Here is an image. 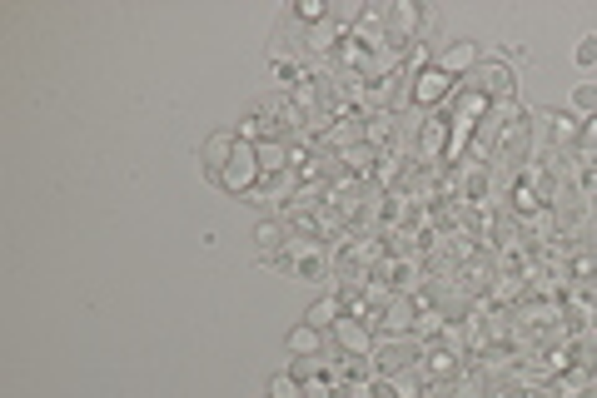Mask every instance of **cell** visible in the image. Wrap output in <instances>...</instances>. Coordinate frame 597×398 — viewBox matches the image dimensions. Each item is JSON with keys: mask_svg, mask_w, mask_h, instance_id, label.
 Masks as SVG:
<instances>
[{"mask_svg": "<svg viewBox=\"0 0 597 398\" xmlns=\"http://www.w3.org/2000/svg\"><path fill=\"white\" fill-rule=\"evenodd\" d=\"M254 175H259L254 144H234V150H229V164H224V175H219V184H224V190H249Z\"/></svg>", "mask_w": 597, "mask_h": 398, "instance_id": "6da1fadb", "label": "cell"}, {"mask_svg": "<svg viewBox=\"0 0 597 398\" xmlns=\"http://www.w3.org/2000/svg\"><path fill=\"white\" fill-rule=\"evenodd\" d=\"M373 359H378V368H409L413 364V344H378Z\"/></svg>", "mask_w": 597, "mask_h": 398, "instance_id": "7a4b0ae2", "label": "cell"}, {"mask_svg": "<svg viewBox=\"0 0 597 398\" xmlns=\"http://www.w3.org/2000/svg\"><path fill=\"white\" fill-rule=\"evenodd\" d=\"M334 313H338V299H324V304H314V309H309V324H314V329H324V324H334Z\"/></svg>", "mask_w": 597, "mask_h": 398, "instance_id": "3957f363", "label": "cell"}, {"mask_svg": "<svg viewBox=\"0 0 597 398\" xmlns=\"http://www.w3.org/2000/svg\"><path fill=\"white\" fill-rule=\"evenodd\" d=\"M468 60H473V45H458V50H448V55H443V65H438V70H443V75H448V70H463Z\"/></svg>", "mask_w": 597, "mask_h": 398, "instance_id": "277c9868", "label": "cell"}, {"mask_svg": "<svg viewBox=\"0 0 597 398\" xmlns=\"http://www.w3.org/2000/svg\"><path fill=\"white\" fill-rule=\"evenodd\" d=\"M259 244H264V249H274V244L284 249V244H289V239H284V224H259Z\"/></svg>", "mask_w": 597, "mask_h": 398, "instance_id": "5b68a950", "label": "cell"}, {"mask_svg": "<svg viewBox=\"0 0 597 398\" xmlns=\"http://www.w3.org/2000/svg\"><path fill=\"white\" fill-rule=\"evenodd\" d=\"M572 110H587L592 115L597 110V90L592 85H578V90H572Z\"/></svg>", "mask_w": 597, "mask_h": 398, "instance_id": "8992f818", "label": "cell"}, {"mask_svg": "<svg viewBox=\"0 0 597 398\" xmlns=\"http://www.w3.org/2000/svg\"><path fill=\"white\" fill-rule=\"evenodd\" d=\"M547 120H552V135H563V140H572V135H578V124H572L578 115H567V110H563V115H547Z\"/></svg>", "mask_w": 597, "mask_h": 398, "instance_id": "52a82bcc", "label": "cell"}, {"mask_svg": "<svg viewBox=\"0 0 597 398\" xmlns=\"http://www.w3.org/2000/svg\"><path fill=\"white\" fill-rule=\"evenodd\" d=\"M338 339H344L349 349H369V333H364V329H354V324H344V329H338Z\"/></svg>", "mask_w": 597, "mask_h": 398, "instance_id": "ba28073f", "label": "cell"}, {"mask_svg": "<svg viewBox=\"0 0 597 398\" xmlns=\"http://www.w3.org/2000/svg\"><path fill=\"white\" fill-rule=\"evenodd\" d=\"M269 398H298V384L294 379H269Z\"/></svg>", "mask_w": 597, "mask_h": 398, "instance_id": "9c48e42d", "label": "cell"}, {"mask_svg": "<svg viewBox=\"0 0 597 398\" xmlns=\"http://www.w3.org/2000/svg\"><path fill=\"white\" fill-rule=\"evenodd\" d=\"M409 313H413L409 304H393L389 309V329H409Z\"/></svg>", "mask_w": 597, "mask_h": 398, "instance_id": "30bf717a", "label": "cell"}, {"mask_svg": "<svg viewBox=\"0 0 597 398\" xmlns=\"http://www.w3.org/2000/svg\"><path fill=\"white\" fill-rule=\"evenodd\" d=\"M428 368L433 373H453V353H428Z\"/></svg>", "mask_w": 597, "mask_h": 398, "instance_id": "8fae6325", "label": "cell"}, {"mask_svg": "<svg viewBox=\"0 0 597 398\" xmlns=\"http://www.w3.org/2000/svg\"><path fill=\"white\" fill-rule=\"evenodd\" d=\"M592 60H597V35L578 45V65H592Z\"/></svg>", "mask_w": 597, "mask_h": 398, "instance_id": "7c38bea8", "label": "cell"}, {"mask_svg": "<svg viewBox=\"0 0 597 398\" xmlns=\"http://www.w3.org/2000/svg\"><path fill=\"white\" fill-rule=\"evenodd\" d=\"M433 144H443V124H428V135H423V150L433 155Z\"/></svg>", "mask_w": 597, "mask_h": 398, "instance_id": "4fadbf2b", "label": "cell"}, {"mask_svg": "<svg viewBox=\"0 0 597 398\" xmlns=\"http://www.w3.org/2000/svg\"><path fill=\"white\" fill-rule=\"evenodd\" d=\"M373 398H398V384H389V379L373 384Z\"/></svg>", "mask_w": 597, "mask_h": 398, "instance_id": "5bb4252c", "label": "cell"}]
</instances>
